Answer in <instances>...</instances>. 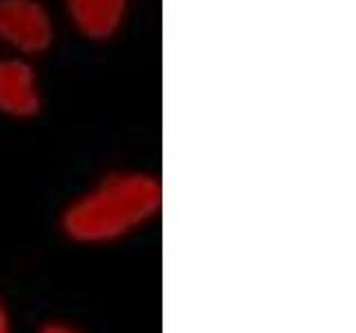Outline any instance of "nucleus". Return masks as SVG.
Returning <instances> with one entry per match:
<instances>
[{
    "mask_svg": "<svg viewBox=\"0 0 356 333\" xmlns=\"http://www.w3.org/2000/svg\"><path fill=\"white\" fill-rule=\"evenodd\" d=\"M163 187L147 171H111L78 194L60 216L63 233L81 244H107L159 216Z\"/></svg>",
    "mask_w": 356,
    "mask_h": 333,
    "instance_id": "f257e3e1",
    "label": "nucleus"
},
{
    "mask_svg": "<svg viewBox=\"0 0 356 333\" xmlns=\"http://www.w3.org/2000/svg\"><path fill=\"white\" fill-rule=\"evenodd\" d=\"M58 36V22L44 0H0V49L36 60Z\"/></svg>",
    "mask_w": 356,
    "mask_h": 333,
    "instance_id": "f03ea898",
    "label": "nucleus"
},
{
    "mask_svg": "<svg viewBox=\"0 0 356 333\" xmlns=\"http://www.w3.org/2000/svg\"><path fill=\"white\" fill-rule=\"evenodd\" d=\"M42 103V83L33 60L0 53V116L25 122L40 114Z\"/></svg>",
    "mask_w": 356,
    "mask_h": 333,
    "instance_id": "7ed1b4c3",
    "label": "nucleus"
},
{
    "mask_svg": "<svg viewBox=\"0 0 356 333\" xmlns=\"http://www.w3.org/2000/svg\"><path fill=\"white\" fill-rule=\"evenodd\" d=\"M65 20L81 38L107 42L125 27L131 0H60Z\"/></svg>",
    "mask_w": 356,
    "mask_h": 333,
    "instance_id": "20e7f679",
    "label": "nucleus"
},
{
    "mask_svg": "<svg viewBox=\"0 0 356 333\" xmlns=\"http://www.w3.org/2000/svg\"><path fill=\"white\" fill-rule=\"evenodd\" d=\"M38 333H81V331L65 325V322H49V325H44Z\"/></svg>",
    "mask_w": 356,
    "mask_h": 333,
    "instance_id": "39448f33",
    "label": "nucleus"
},
{
    "mask_svg": "<svg viewBox=\"0 0 356 333\" xmlns=\"http://www.w3.org/2000/svg\"><path fill=\"white\" fill-rule=\"evenodd\" d=\"M0 333H14L11 331V318H9V311L5 309V305L0 302Z\"/></svg>",
    "mask_w": 356,
    "mask_h": 333,
    "instance_id": "423d86ee",
    "label": "nucleus"
}]
</instances>
